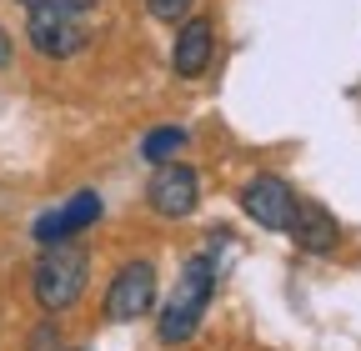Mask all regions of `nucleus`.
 Masks as SVG:
<instances>
[{"instance_id":"nucleus-4","label":"nucleus","mask_w":361,"mask_h":351,"mask_svg":"<svg viewBox=\"0 0 361 351\" xmlns=\"http://www.w3.org/2000/svg\"><path fill=\"white\" fill-rule=\"evenodd\" d=\"M156 306V266L141 256V261H126V266L111 276L106 286V316L111 321H141Z\"/></svg>"},{"instance_id":"nucleus-15","label":"nucleus","mask_w":361,"mask_h":351,"mask_svg":"<svg viewBox=\"0 0 361 351\" xmlns=\"http://www.w3.org/2000/svg\"><path fill=\"white\" fill-rule=\"evenodd\" d=\"M75 351H85V346H75Z\"/></svg>"},{"instance_id":"nucleus-3","label":"nucleus","mask_w":361,"mask_h":351,"mask_svg":"<svg viewBox=\"0 0 361 351\" xmlns=\"http://www.w3.org/2000/svg\"><path fill=\"white\" fill-rule=\"evenodd\" d=\"M25 35H30V46H35L40 56H51V61L80 56L85 40H90L85 16H75V11H66V6H35L30 20H25Z\"/></svg>"},{"instance_id":"nucleus-1","label":"nucleus","mask_w":361,"mask_h":351,"mask_svg":"<svg viewBox=\"0 0 361 351\" xmlns=\"http://www.w3.org/2000/svg\"><path fill=\"white\" fill-rule=\"evenodd\" d=\"M85 276H90V251L80 241H56L45 246L40 261H35V276H30V291H35V306L40 312H71V306L85 296Z\"/></svg>"},{"instance_id":"nucleus-9","label":"nucleus","mask_w":361,"mask_h":351,"mask_svg":"<svg viewBox=\"0 0 361 351\" xmlns=\"http://www.w3.org/2000/svg\"><path fill=\"white\" fill-rule=\"evenodd\" d=\"M211 56H216V25L211 20H186L180 25V35H176V46H171V70L180 75V80H196V75H206L211 70Z\"/></svg>"},{"instance_id":"nucleus-5","label":"nucleus","mask_w":361,"mask_h":351,"mask_svg":"<svg viewBox=\"0 0 361 351\" xmlns=\"http://www.w3.org/2000/svg\"><path fill=\"white\" fill-rule=\"evenodd\" d=\"M146 201H151L156 216H166V221H180V216H191L196 201H201L196 171H191L186 161H166V166H156L151 186H146Z\"/></svg>"},{"instance_id":"nucleus-11","label":"nucleus","mask_w":361,"mask_h":351,"mask_svg":"<svg viewBox=\"0 0 361 351\" xmlns=\"http://www.w3.org/2000/svg\"><path fill=\"white\" fill-rule=\"evenodd\" d=\"M191 6H196V0H146V11H151L156 20H186Z\"/></svg>"},{"instance_id":"nucleus-14","label":"nucleus","mask_w":361,"mask_h":351,"mask_svg":"<svg viewBox=\"0 0 361 351\" xmlns=\"http://www.w3.org/2000/svg\"><path fill=\"white\" fill-rule=\"evenodd\" d=\"M20 6H25V11H35V6H56V0H20Z\"/></svg>"},{"instance_id":"nucleus-6","label":"nucleus","mask_w":361,"mask_h":351,"mask_svg":"<svg viewBox=\"0 0 361 351\" xmlns=\"http://www.w3.org/2000/svg\"><path fill=\"white\" fill-rule=\"evenodd\" d=\"M241 211L266 231H286L291 211H296V191L281 181V176H256V181L241 186Z\"/></svg>"},{"instance_id":"nucleus-7","label":"nucleus","mask_w":361,"mask_h":351,"mask_svg":"<svg viewBox=\"0 0 361 351\" xmlns=\"http://www.w3.org/2000/svg\"><path fill=\"white\" fill-rule=\"evenodd\" d=\"M101 196L96 191H75L66 206H56L51 216H40L35 221V241L40 246H56V241H71V236H80L85 226H96L101 221Z\"/></svg>"},{"instance_id":"nucleus-2","label":"nucleus","mask_w":361,"mask_h":351,"mask_svg":"<svg viewBox=\"0 0 361 351\" xmlns=\"http://www.w3.org/2000/svg\"><path fill=\"white\" fill-rule=\"evenodd\" d=\"M216 296V261L211 256H191L186 266H180V281L166 301V312L156 321V336L166 346H180V341H191L201 331V316H206V306Z\"/></svg>"},{"instance_id":"nucleus-13","label":"nucleus","mask_w":361,"mask_h":351,"mask_svg":"<svg viewBox=\"0 0 361 351\" xmlns=\"http://www.w3.org/2000/svg\"><path fill=\"white\" fill-rule=\"evenodd\" d=\"M6 66H11V35L0 30V70H6Z\"/></svg>"},{"instance_id":"nucleus-12","label":"nucleus","mask_w":361,"mask_h":351,"mask_svg":"<svg viewBox=\"0 0 361 351\" xmlns=\"http://www.w3.org/2000/svg\"><path fill=\"white\" fill-rule=\"evenodd\" d=\"M56 6H66V11H75V16H85V11H96L101 0H56Z\"/></svg>"},{"instance_id":"nucleus-10","label":"nucleus","mask_w":361,"mask_h":351,"mask_svg":"<svg viewBox=\"0 0 361 351\" xmlns=\"http://www.w3.org/2000/svg\"><path fill=\"white\" fill-rule=\"evenodd\" d=\"M186 141H191V130H180V125H156L151 136L141 141V156H146L151 166H166V161H176L180 151H186Z\"/></svg>"},{"instance_id":"nucleus-8","label":"nucleus","mask_w":361,"mask_h":351,"mask_svg":"<svg viewBox=\"0 0 361 351\" xmlns=\"http://www.w3.org/2000/svg\"><path fill=\"white\" fill-rule=\"evenodd\" d=\"M286 231H291L296 251H311V256H336V246H341V226H336V216H331L326 206H316V201H296Z\"/></svg>"}]
</instances>
